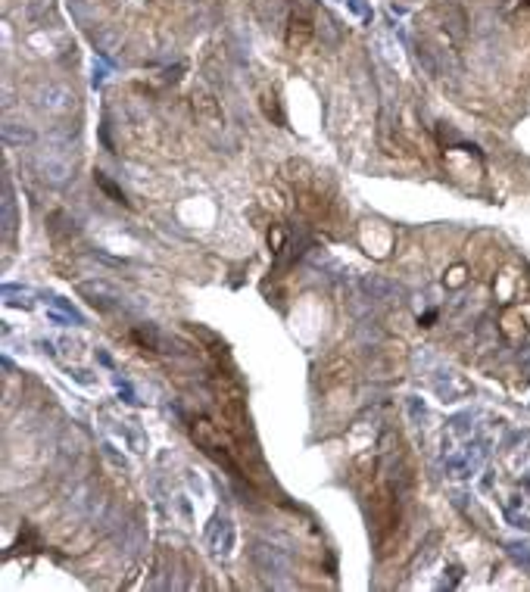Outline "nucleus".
<instances>
[{
	"label": "nucleus",
	"instance_id": "f257e3e1",
	"mask_svg": "<svg viewBox=\"0 0 530 592\" xmlns=\"http://www.w3.org/2000/svg\"><path fill=\"white\" fill-rule=\"evenodd\" d=\"M194 440L200 446L206 456H212L216 461H221L225 468L234 471V461H231V452H234V440H231L228 433H221L216 424L206 421V418H200V421H194Z\"/></svg>",
	"mask_w": 530,
	"mask_h": 592
}]
</instances>
